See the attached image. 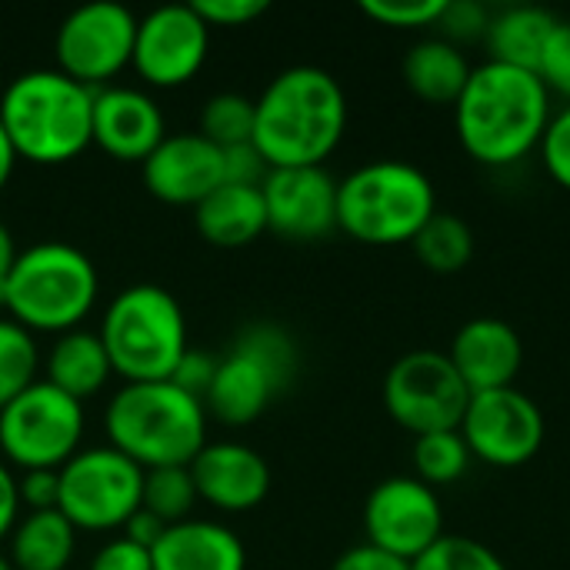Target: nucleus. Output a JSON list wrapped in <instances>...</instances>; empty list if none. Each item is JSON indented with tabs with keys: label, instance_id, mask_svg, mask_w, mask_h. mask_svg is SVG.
<instances>
[{
	"label": "nucleus",
	"instance_id": "nucleus-33",
	"mask_svg": "<svg viewBox=\"0 0 570 570\" xmlns=\"http://www.w3.org/2000/svg\"><path fill=\"white\" fill-rule=\"evenodd\" d=\"M448 0H364L361 10L381 27L394 30H428L441 23Z\"/></svg>",
	"mask_w": 570,
	"mask_h": 570
},
{
	"label": "nucleus",
	"instance_id": "nucleus-45",
	"mask_svg": "<svg viewBox=\"0 0 570 570\" xmlns=\"http://www.w3.org/2000/svg\"><path fill=\"white\" fill-rule=\"evenodd\" d=\"M17 247H13V237L7 230V224H0V301H3V287H7V277L13 271V261H17Z\"/></svg>",
	"mask_w": 570,
	"mask_h": 570
},
{
	"label": "nucleus",
	"instance_id": "nucleus-39",
	"mask_svg": "<svg viewBox=\"0 0 570 570\" xmlns=\"http://www.w3.org/2000/svg\"><path fill=\"white\" fill-rule=\"evenodd\" d=\"M214 371H217V357H210V354H204V351H184V357H180V364L174 367V374H170V381L180 387V391H187V394H194V397H207V391H210V381H214Z\"/></svg>",
	"mask_w": 570,
	"mask_h": 570
},
{
	"label": "nucleus",
	"instance_id": "nucleus-26",
	"mask_svg": "<svg viewBox=\"0 0 570 570\" xmlns=\"http://www.w3.org/2000/svg\"><path fill=\"white\" fill-rule=\"evenodd\" d=\"M554 23H558V13L544 7H508V10L491 13V27L484 33L491 60L534 70Z\"/></svg>",
	"mask_w": 570,
	"mask_h": 570
},
{
	"label": "nucleus",
	"instance_id": "nucleus-30",
	"mask_svg": "<svg viewBox=\"0 0 570 570\" xmlns=\"http://www.w3.org/2000/svg\"><path fill=\"white\" fill-rule=\"evenodd\" d=\"M40 354L27 327L3 317L0 321V411L37 381Z\"/></svg>",
	"mask_w": 570,
	"mask_h": 570
},
{
	"label": "nucleus",
	"instance_id": "nucleus-38",
	"mask_svg": "<svg viewBox=\"0 0 570 570\" xmlns=\"http://www.w3.org/2000/svg\"><path fill=\"white\" fill-rule=\"evenodd\" d=\"M194 10L207 27H244L267 13V0H197Z\"/></svg>",
	"mask_w": 570,
	"mask_h": 570
},
{
	"label": "nucleus",
	"instance_id": "nucleus-29",
	"mask_svg": "<svg viewBox=\"0 0 570 570\" xmlns=\"http://www.w3.org/2000/svg\"><path fill=\"white\" fill-rule=\"evenodd\" d=\"M197 501L200 498H197L190 468H154V471H144L140 508L157 514L167 528L187 521Z\"/></svg>",
	"mask_w": 570,
	"mask_h": 570
},
{
	"label": "nucleus",
	"instance_id": "nucleus-22",
	"mask_svg": "<svg viewBox=\"0 0 570 570\" xmlns=\"http://www.w3.org/2000/svg\"><path fill=\"white\" fill-rule=\"evenodd\" d=\"M197 230L214 247H247L267 230V207L261 187L220 184L194 207Z\"/></svg>",
	"mask_w": 570,
	"mask_h": 570
},
{
	"label": "nucleus",
	"instance_id": "nucleus-19",
	"mask_svg": "<svg viewBox=\"0 0 570 570\" xmlns=\"http://www.w3.org/2000/svg\"><path fill=\"white\" fill-rule=\"evenodd\" d=\"M167 137L157 100L137 87H97L90 140L117 160H147Z\"/></svg>",
	"mask_w": 570,
	"mask_h": 570
},
{
	"label": "nucleus",
	"instance_id": "nucleus-23",
	"mask_svg": "<svg viewBox=\"0 0 570 570\" xmlns=\"http://www.w3.org/2000/svg\"><path fill=\"white\" fill-rule=\"evenodd\" d=\"M471 70L474 67L468 53L444 37L417 40L404 53V63H401V77L414 97H421L424 104H451V107L468 87Z\"/></svg>",
	"mask_w": 570,
	"mask_h": 570
},
{
	"label": "nucleus",
	"instance_id": "nucleus-16",
	"mask_svg": "<svg viewBox=\"0 0 570 570\" xmlns=\"http://www.w3.org/2000/svg\"><path fill=\"white\" fill-rule=\"evenodd\" d=\"M267 230L287 240H324L337 230V180L324 167H271L261 184Z\"/></svg>",
	"mask_w": 570,
	"mask_h": 570
},
{
	"label": "nucleus",
	"instance_id": "nucleus-34",
	"mask_svg": "<svg viewBox=\"0 0 570 570\" xmlns=\"http://www.w3.org/2000/svg\"><path fill=\"white\" fill-rule=\"evenodd\" d=\"M534 73L548 87L551 97L558 94V97H564V104H570V20L558 17Z\"/></svg>",
	"mask_w": 570,
	"mask_h": 570
},
{
	"label": "nucleus",
	"instance_id": "nucleus-31",
	"mask_svg": "<svg viewBox=\"0 0 570 570\" xmlns=\"http://www.w3.org/2000/svg\"><path fill=\"white\" fill-rule=\"evenodd\" d=\"M200 134L220 150L254 140V100L244 94H214L200 110Z\"/></svg>",
	"mask_w": 570,
	"mask_h": 570
},
{
	"label": "nucleus",
	"instance_id": "nucleus-44",
	"mask_svg": "<svg viewBox=\"0 0 570 570\" xmlns=\"http://www.w3.org/2000/svg\"><path fill=\"white\" fill-rule=\"evenodd\" d=\"M20 521V494H17V478L13 471L0 461V541L10 538V531Z\"/></svg>",
	"mask_w": 570,
	"mask_h": 570
},
{
	"label": "nucleus",
	"instance_id": "nucleus-6",
	"mask_svg": "<svg viewBox=\"0 0 570 570\" xmlns=\"http://www.w3.org/2000/svg\"><path fill=\"white\" fill-rule=\"evenodd\" d=\"M97 301L94 261L67 240H37L17 254L0 307L20 327L67 334Z\"/></svg>",
	"mask_w": 570,
	"mask_h": 570
},
{
	"label": "nucleus",
	"instance_id": "nucleus-40",
	"mask_svg": "<svg viewBox=\"0 0 570 570\" xmlns=\"http://www.w3.org/2000/svg\"><path fill=\"white\" fill-rule=\"evenodd\" d=\"M20 508L27 511H53L60 501V474L57 471H23L17 478Z\"/></svg>",
	"mask_w": 570,
	"mask_h": 570
},
{
	"label": "nucleus",
	"instance_id": "nucleus-42",
	"mask_svg": "<svg viewBox=\"0 0 570 570\" xmlns=\"http://www.w3.org/2000/svg\"><path fill=\"white\" fill-rule=\"evenodd\" d=\"M331 570H411V561L387 554L374 544H357V548L344 551Z\"/></svg>",
	"mask_w": 570,
	"mask_h": 570
},
{
	"label": "nucleus",
	"instance_id": "nucleus-4",
	"mask_svg": "<svg viewBox=\"0 0 570 570\" xmlns=\"http://www.w3.org/2000/svg\"><path fill=\"white\" fill-rule=\"evenodd\" d=\"M94 120V87L63 70L17 73L0 94V124L30 164H63L83 154Z\"/></svg>",
	"mask_w": 570,
	"mask_h": 570
},
{
	"label": "nucleus",
	"instance_id": "nucleus-36",
	"mask_svg": "<svg viewBox=\"0 0 570 570\" xmlns=\"http://www.w3.org/2000/svg\"><path fill=\"white\" fill-rule=\"evenodd\" d=\"M438 27H441V37L458 47L471 43V40H484V33L491 27V10L478 0H448Z\"/></svg>",
	"mask_w": 570,
	"mask_h": 570
},
{
	"label": "nucleus",
	"instance_id": "nucleus-15",
	"mask_svg": "<svg viewBox=\"0 0 570 570\" xmlns=\"http://www.w3.org/2000/svg\"><path fill=\"white\" fill-rule=\"evenodd\" d=\"M210 27L194 3H160L137 20L134 70L154 87L187 83L207 60Z\"/></svg>",
	"mask_w": 570,
	"mask_h": 570
},
{
	"label": "nucleus",
	"instance_id": "nucleus-21",
	"mask_svg": "<svg viewBox=\"0 0 570 570\" xmlns=\"http://www.w3.org/2000/svg\"><path fill=\"white\" fill-rule=\"evenodd\" d=\"M150 558L154 570H247L244 541L227 524L204 518L170 524Z\"/></svg>",
	"mask_w": 570,
	"mask_h": 570
},
{
	"label": "nucleus",
	"instance_id": "nucleus-3",
	"mask_svg": "<svg viewBox=\"0 0 570 570\" xmlns=\"http://www.w3.org/2000/svg\"><path fill=\"white\" fill-rule=\"evenodd\" d=\"M110 448L137 468H187L207 444V407L174 381L124 384L104 411Z\"/></svg>",
	"mask_w": 570,
	"mask_h": 570
},
{
	"label": "nucleus",
	"instance_id": "nucleus-18",
	"mask_svg": "<svg viewBox=\"0 0 570 570\" xmlns=\"http://www.w3.org/2000/svg\"><path fill=\"white\" fill-rule=\"evenodd\" d=\"M187 468L197 498L227 514L254 511L271 491V468L264 454L240 441H207Z\"/></svg>",
	"mask_w": 570,
	"mask_h": 570
},
{
	"label": "nucleus",
	"instance_id": "nucleus-7",
	"mask_svg": "<svg viewBox=\"0 0 570 570\" xmlns=\"http://www.w3.org/2000/svg\"><path fill=\"white\" fill-rule=\"evenodd\" d=\"M97 334L124 384L170 381L187 351L184 311L177 297L157 284H134L114 294Z\"/></svg>",
	"mask_w": 570,
	"mask_h": 570
},
{
	"label": "nucleus",
	"instance_id": "nucleus-8",
	"mask_svg": "<svg viewBox=\"0 0 570 570\" xmlns=\"http://www.w3.org/2000/svg\"><path fill=\"white\" fill-rule=\"evenodd\" d=\"M297 347L277 324H250L217 357L210 391L204 397L207 414L220 424L240 428L257 421L294 381Z\"/></svg>",
	"mask_w": 570,
	"mask_h": 570
},
{
	"label": "nucleus",
	"instance_id": "nucleus-37",
	"mask_svg": "<svg viewBox=\"0 0 570 570\" xmlns=\"http://www.w3.org/2000/svg\"><path fill=\"white\" fill-rule=\"evenodd\" d=\"M271 174V164L264 154L250 144H237L224 150V184H244V187H261Z\"/></svg>",
	"mask_w": 570,
	"mask_h": 570
},
{
	"label": "nucleus",
	"instance_id": "nucleus-46",
	"mask_svg": "<svg viewBox=\"0 0 570 570\" xmlns=\"http://www.w3.org/2000/svg\"><path fill=\"white\" fill-rule=\"evenodd\" d=\"M13 164H17V150H13L10 137H7V130H3V124H0V190L7 187V180H10V174H13Z\"/></svg>",
	"mask_w": 570,
	"mask_h": 570
},
{
	"label": "nucleus",
	"instance_id": "nucleus-47",
	"mask_svg": "<svg viewBox=\"0 0 570 570\" xmlns=\"http://www.w3.org/2000/svg\"><path fill=\"white\" fill-rule=\"evenodd\" d=\"M0 570H17V568L10 564V558H3V554H0Z\"/></svg>",
	"mask_w": 570,
	"mask_h": 570
},
{
	"label": "nucleus",
	"instance_id": "nucleus-5",
	"mask_svg": "<svg viewBox=\"0 0 570 570\" xmlns=\"http://www.w3.org/2000/svg\"><path fill=\"white\" fill-rule=\"evenodd\" d=\"M434 214L438 190L411 160H367L337 180V230L367 247L411 244Z\"/></svg>",
	"mask_w": 570,
	"mask_h": 570
},
{
	"label": "nucleus",
	"instance_id": "nucleus-2",
	"mask_svg": "<svg viewBox=\"0 0 570 570\" xmlns=\"http://www.w3.org/2000/svg\"><path fill=\"white\" fill-rule=\"evenodd\" d=\"M344 130L347 97L324 67H287L254 100V147L271 167H324Z\"/></svg>",
	"mask_w": 570,
	"mask_h": 570
},
{
	"label": "nucleus",
	"instance_id": "nucleus-20",
	"mask_svg": "<svg viewBox=\"0 0 570 570\" xmlns=\"http://www.w3.org/2000/svg\"><path fill=\"white\" fill-rule=\"evenodd\" d=\"M448 361L471 394L514 387L524 367V341L501 317H474L454 334Z\"/></svg>",
	"mask_w": 570,
	"mask_h": 570
},
{
	"label": "nucleus",
	"instance_id": "nucleus-10",
	"mask_svg": "<svg viewBox=\"0 0 570 570\" xmlns=\"http://www.w3.org/2000/svg\"><path fill=\"white\" fill-rule=\"evenodd\" d=\"M57 511L77 531H114L140 508L144 468H137L120 451L87 448L77 451L60 471Z\"/></svg>",
	"mask_w": 570,
	"mask_h": 570
},
{
	"label": "nucleus",
	"instance_id": "nucleus-25",
	"mask_svg": "<svg viewBox=\"0 0 570 570\" xmlns=\"http://www.w3.org/2000/svg\"><path fill=\"white\" fill-rule=\"evenodd\" d=\"M77 551V528L53 511H27L10 531V564L17 570H67Z\"/></svg>",
	"mask_w": 570,
	"mask_h": 570
},
{
	"label": "nucleus",
	"instance_id": "nucleus-43",
	"mask_svg": "<svg viewBox=\"0 0 570 570\" xmlns=\"http://www.w3.org/2000/svg\"><path fill=\"white\" fill-rule=\"evenodd\" d=\"M120 531H124V538H127V541H134V544H140V548L154 551V544L160 541V534L167 531V524H164L157 514H150L147 508H137V511L127 518V524H124Z\"/></svg>",
	"mask_w": 570,
	"mask_h": 570
},
{
	"label": "nucleus",
	"instance_id": "nucleus-24",
	"mask_svg": "<svg viewBox=\"0 0 570 570\" xmlns=\"http://www.w3.org/2000/svg\"><path fill=\"white\" fill-rule=\"evenodd\" d=\"M110 374H114V367H110V357H107L100 334L73 327L53 341V347L47 354V377L43 381L83 404V397H94L107 384Z\"/></svg>",
	"mask_w": 570,
	"mask_h": 570
},
{
	"label": "nucleus",
	"instance_id": "nucleus-28",
	"mask_svg": "<svg viewBox=\"0 0 570 570\" xmlns=\"http://www.w3.org/2000/svg\"><path fill=\"white\" fill-rule=\"evenodd\" d=\"M471 451L461 438V431H438L414 438V478L428 488H448L461 481L471 468Z\"/></svg>",
	"mask_w": 570,
	"mask_h": 570
},
{
	"label": "nucleus",
	"instance_id": "nucleus-32",
	"mask_svg": "<svg viewBox=\"0 0 570 570\" xmlns=\"http://www.w3.org/2000/svg\"><path fill=\"white\" fill-rule=\"evenodd\" d=\"M411 570H508L498 551L488 544L464 538V534H444L431 551H424Z\"/></svg>",
	"mask_w": 570,
	"mask_h": 570
},
{
	"label": "nucleus",
	"instance_id": "nucleus-41",
	"mask_svg": "<svg viewBox=\"0 0 570 570\" xmlns=\"http://www.w3.org/2000/svg\"><path fill=\"white\" fill-rule=\"evenodd\" d=\"M90 570H154V558L147 548H140L120 534L94 554Z\"/></svg>",
	"mask_w": 570,
	"mask_h": 570
},
{
	"label": "nucleus",
	"instance_id": "nucleus-35",
	"mask_svg": "<svg viewBox=\"0 0 570 570\" xmlns=\"http://www.w3.org/2000/svg\"><path fill=\"white\" fill-rule=\"evenodd\" d=\"M538 154L544 160L548 177L570 194V104L554 110V117H551V124H548V130L541 137Z\"/></svg>",
	"mask_w": 570,
	"mask_h": 570
},
{
	"label": "nucleus",
	"instance_id": "nucleus-9",
	"mask_svg": "<svg viewBox=\"0 0 570 570\" xmlns=\"http://www.w3.org/2000/svg\"><path fill=\"white\" fill-rule=\"evenodd\" d=\"M83 438V404L33 381L0 411V451L20 471H60Z\"/></svg>",
	"mask_w": 570,
	"mask_h": 570
},
{
	"label": "nucleus",
	"instance_id": "nucleus-27",
	"mask_svg": "<svg viewBox=\"0 0 570 570\" xmlns=\"http://www.w3.org/2000/svg\"><path fill=\"white\" fill-rule=\"evenodd\" d=\"M417 261L431 274H461L474 257V230L464 217L438 210L411 240Z\"/></svg>",
	"mask_w": 570,
	"mask_h": 570
},
{
	"label": "nucleus",
	"instance_id": "nucleus-17",
	"mask_svg": "<svg viewBox=\"0 0 570 570\" xmlns=\"http://www.w3.org/2000/svg\"><path fill=\"white\" fill-rule=\"evenodd\" d=\"M140 167L144 187L164 204L197 207L224 184V150L210 144L200 130L167 134Z\"/></svg>",
	"mask_w": 570,
	"mask_h": 570
},
{
	"label": "nucleus",
	"instance_id": "nucleus-11",
	"mask_svg": "<svg viewBox=\"0 0 570 570\" xmlns=\"http://www.w3.org/2000/svg\"><path fill=\"white\" fill-rule=\"evenodd\" d=\"M471 391L441 351H411L384 374V407L414 438L461 431Z\"/></svg>",
	"mask_w": 570,
	"mask_h": 570
},
{
	"label": "nucleus",
	"instance_id": "nucleus-1",
	"mask_svg": "<svg viewBox=\"0 0 570 570\" xmlns=\"http://www.w3.org/2000/svg\"><path fill=\"white\" fill-rule=\"evenodd\" d=\"M551 117V94L534 70L484 60L454 104V134L471 160L511 167L541 147Z\"/></svg>",
	"mask_w": 570,
	"mask_h": 570
},
{
	"label": "nucleus",
	"instance_id": "nucleus-13",
	"mask_svg": "<svg viewBox=\"0 0 570 570\" xmlns=\"http://www.w3.org/2000/svg\"><path fill=\"white\" fill-rule=\"evenodd\" d=\"M461 438L474 461L488 468H524L544 448L548 424L538 401L518 387L471 394L461 421Z\"/></svg>",
	"mask_w": 570,
	"mask_h": 570
},
{
	"label": "nucleus",
	"instance_id": "nucleus-14",
	"mask_svg": "<svg viewBox=\"0 0 570 570\" xmlns=\"http://www.w3.org/2000/svg\"><path fill=\"white\" fill-rule=\"evenodd\" d=\"M367 544L417 561L444 538V508L434 488L417 478L397 474L381 481L364 504Z\"/></svg>",
	"mask_w": 570,
	"mask_h": 570
},
{
	"label": "nucleus",
	"instance_id": "nucleus-12",
	"mask_svg": "<svg viewBox=\"0 0 570 570\" xmlns=\"http://www.w3.org/2000/svg\"><path fill=\"white\" fill-rule=\"evenodd\" d=\"M137 20L140 17L117 0H90L73 7L53 37L60 60L57 70L97 90L134 60Z\"/></svg>",
	"mask_w": 570,
	"mask_h": 570
}]
</instances>
